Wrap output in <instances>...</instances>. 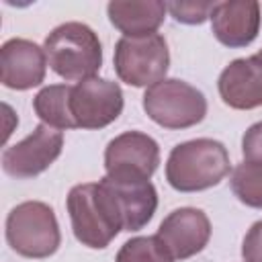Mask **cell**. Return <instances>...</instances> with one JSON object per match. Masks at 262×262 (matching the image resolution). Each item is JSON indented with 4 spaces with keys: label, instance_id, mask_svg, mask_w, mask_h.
<instances>
[{
    "label": "cell",
    "instance_id": "cell-15",
    "mask_svg": "<svg viewBox=\"0 0 262 262\" xmlns=\"http://www.w3.org/2000/svg\"><path fill=\"white\" fill-rule=\"evenodd\" d=\"M166 2L160 0H131L108 2L106 14L111 25L123 33V37H143L160 29L166 18Z\"/></svg>",
    "mask_w": 262,
    "mask_h": 262
},
{
    "label": "cell",
    "instance_id": "cell-12",
    "mask_svg": "<svg viewBox=\"0 0 262 262\" xmlns=\"http://www.w3.org/2000/svg\"><path fill=\"white\" fill-rule=\"evenodd\" d=\"M221 100L235 111L262 106V49L229 61L217 80Z\"/></svg>",
    "mask_w": 262,
    "mask_h": 262
},
{
    "label": "cell",
    "instance_id": "cell-16",
    "mask_svg": "<svg viewBox=\"0 0 262 262\" xmlns=\"http://www.w3.org/2000/svg\"><path fill=\"white\" fill-rule=\"evenodd\" d=\"M70 92H72L70 84H49L35 94L33 108L35 115L41 119V123L57 131L76 129L70 113Z\"/></svg>",
    "mask_w": 262,
    "mask_h": 262
},
{
    "label": "cell",
    "instance_id": "cell-14",
    "mask_svg": "<svg viewBox=\"0 0 262 262\" xmlns=\"http://www.w3.org/2000/svg\"><path fill=\"white\" fill-rule=\"evenodd\" d=\"M100 182L108 188L117 203L123 231H139L151 221L158 209V190L149 180L111 178L104 174Z\"/></svg>",
    "mask_w": 262,
    "mask_h": 262
},
{
    "label": "cell",
    "instance_id": "cell-2",
    "mask_svg": "<svg viewBox=\"0 0 262 262\" xmlns=\"http://www.w3.org/2000/svg\"><path fill=\"white\" fill-rule=\"evenodd\" d=\"M66 209L76 239L86 248L102 250L123 231L117 203L100 180L72 186Z\"/></svg>",
    "mask_w": 262,
    "mask_h": 262
},
{
    "label": "cell",
    "instance_id": "cell-1",
    "mask_svg": "<svg viewBox=\"0 0 262 262\" xmlns=\"http://www.w3.org/2000/svg\"><path fill=\"white\" fill-rule=\"evenodd\" d=\"M231 170L227 147L211 137H196L172 147L166 160V180L178 192H199L217 186Z\"/></svg>",
    "mask_w": 262,
    "mask_h": 262
},
{
    "label": "cell",
    "instance_id": "cell-5",
    "mask_svg": "<svg viewBox=\"0 0 262 262\" xmlns=\"http://www.w3.org/2000/svg\"><path fill=\"white\" fill-rule=\"evenodd\" d=\"M145 115L164 129H188L207 117L205 94L178 78H164L143 92Z\"/></svg>",
    "mask_w": 262,
    "mask_h": 262
},
{
    "label": "cell",
    "instance_id": "cell-4",
    "mask_svg": "<svg viewBox=\"0 0 262 262\" xmlns=\"http://www.w3.org/2000/svg\"><path fill=\"white\" fill-rule=\"evenodd\" d=\"M6 242L23 258H49L61 244L55 211L43 201H25L10 209L4 225Z\"/></svg>",
    "mask_w": 262,
    "mask_h": 262
},
{
    "label": "cell",
    "instance_id": "cell-3",
    "mask_svg": "<svg viewBox=\"0 0 262 262\" xmlns=\"http://www.w3.org/2000/svg\"><path fill=\"white\" fill-rule=\"evenodd\" d=\"M47 66L68 82L94 78L102 68V43L94 29L68 20L57 25L43 41Z\"/></svg>",
    "mask_w": 262,
    "mask_h": 262
},
{
    "label": "cell",
    "instance_id": "cell-19",
    "mask_svg": "<svg viewBox=\"0 0 262 262\" xmlns=\"http://www.w3.org/2000/svg\"><path fill=\"white\" fill-rule=\"evenodd\" d=\"M168 12L172 14V18L176 23L182 25H203L213 8L215 2H196V0H180V2H166Z\"/></svg>",
    "mask_w": 262,
    "mask_h": 262
},
{
    "label": "cell",
    "instance_id": "cell-13",
    "mask_svg": "<svg viewBox=\"0 0 262 262\" xmlns=\"http://www.w3.org/2000/svg\"><path fill=\"white\" fill-rule=\"evenodd\" d=\"M215 39L231 49L248 47L260 31V2L256 0H229L215 2L209 16Z\"/></svg>",
    "mask_w": 262,
    "mask_h": 262
},
{
    "label": "cell",
    "instance_id": "cell-20",
    "mask_svg": "<svg viewBox=\"0 0 262 262\" xmlns=\"http://www.w3.org/2000/svg\"><path fill=\"white\" fill-rule=\"evenodd\" d=\"M242 154H244V162L262 164V121L246 129L242 137Z\"/></svg>",
    "mask_w": 262,
    "mask_h": 262
},
{
    "label": "cell",
    "instance_id": "cell-11",
    "mask_svg": "<svg viewBox=\"0 0 262 262\" xmlns=\"http://www.w3.org/2000/svg\"><path fill=\"white\" fill-rule=\"evenodd\" d=\"M47 55L31 39L12 37L0 47V80L10 90H31L45 80Z\"/></svg>",
    "mask_w": 262,
    "mask_h": 262
},
{
    "label": "cell",
    "instance_id": "cell-6",
    "mask_svg": "<svg viewBox=\"0 0 262 262\" xmlns=\"http://www.w3.org/2000/svg\"><path fill=\"white\" fill-rule=\"evenodd\" d=\"M113 63L121 82L133 88H149L166 78L170 68V49L160 33L121 37L115 43Z\"/></svg>",
    "mask_w": 262,
    "mask_h": 262
},
{
    "label": "cell",
    "instance_id": "cell-21",
    "mask_svg": "<svg viewBox=\"0 0 262 262\" xmlns=\"http://www.w3.org/2000/svg\"><path fill=\"white\" fill-rule=\"evenodd\" d=\"M244 262H262V219L252 223L242 242Z\"/></svg>",
    "mask_w": 262,
    "mask_h": 262
},
{
    "label": "cell",
    "instance_id": "cell-17",
    "mask_svg": "<svg viewBox=\"0 0 262 262\" xmlns=\"http://www.w3.org/2000/svg\"><path fill=\"white\" fill-rule=\"evenodd\" d=\"M229 186L239 203L252 209H262V164H237L231 170Z\"/></svg>",
    "mask_w": 262,
    "mask_h": 262
},
{
    "label": "cell",
    "instance_id": "cell-7",
    "mask_svg": "<svg viewBox=\"0 0 262 262\" xmlns=\"http://www.w3.org/2000/svg\"><path fill=\"white\" fill-rule=\"evenodd\" d=\"M123 106V90L113 80L94 76L72 86L70 113L76 129H102L119 119Z\"/></svg>",
    "mask_w": 262,
    "mask_h": 262
},
{
    "label": "cell",
    "instance_id": "cell-8",
    "mask_svg": "<svg viewBox=\"0 0 262 262\" xmlns=\"http://www.w3.org/2000/svg\"><path fill=\"white\" fill-rule=\"evenodd\" d=\"M160 166V145L143 131H125L104 149V170L111 178L149 180Z\"/></svg>",
    "mask_w": 262,
    "mask_h": 262
},
{
    "label": "cell",
    "instance_id": "cell-9",
    "mask_svg": "<svg viewBox=\"0 0 262 262\" xmlns=\"http://www.w3.org/2000/svg\"><path fill=\"white\" fill-rule=\"evenodd\" d=\"M61 149V131L45 123H39L25 139H20L14 145H8L2 151V170L18 180L35 178L59 158Z\"/></svg>",
    "mask_w": 262,
    "mask_h": 262
},
{
    "label": "cell",
    "instance_id": "cell-18",
    "mask_svg": "<svg viewBox=\"0 0 262 262\" xmlns=\"http://www.w3.org/2000/svg\"><path fill=\"white\" fill-rule=\"evenodd\" d=\"M115 262H174V258L158 235H137L121 246Z\"/></svg>",
    "mask_w": 262,
    "mask_h": 262
},
{
    "label": "cell",
    "instance_id": "cell-10",
    "mask_svg": "<svg viewBox=\"0 0 262 262\" xmlns=\"http://www.w3.org/2000/svg\"><path fill=\"white\" fill-rule=\"evenodd\" d=\"M174 260H186L205 250L211 239V221L203 209L180 207L170 211L156 233Z\"/></svg>",
    "mask_w": 262,
    "mask_h": 262
}]
</instances>
